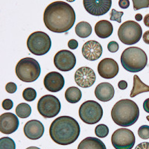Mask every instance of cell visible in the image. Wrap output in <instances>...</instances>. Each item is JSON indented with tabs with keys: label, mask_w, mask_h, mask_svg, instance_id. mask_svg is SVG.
I'll list each match as a JSON object with an SVG mask.
<instances>
[{
	"label": "cell",
	"mask_w": 149,
	"mask_h": 149,
	"mask_svg": "<svg viewBox=\"0 0 149 149\" xmlns=\"http://www.w3.org/2000/svg\"><path fill=\"white\" fill-rule=\"evenodd\" d=\"M76 14L71 5L63 1L49 4L44 10L43 22L53 32L62 33L71 29L76 21Z\"/></svg>",
	"instance_id": "1"
},
{
	"label": "cell",
	"mask_w": 149,
	"mask_h": 149,
	"mask_svg": "<svg viewBox=\"0 0 149 149\" xmlns=\"http://www.w3.org/2000/svg\"><path fill=\"white\" fill-rule=\"evenodd\" d=\"M80 133L79 123L71 116H61L51 123L49 135L54 142L62 146L73 143Z\"/></svg>",
	"instance_id": "2"
},
{
	"label": "cell",
	"mask_w": 149,
	"mask_h": 149,
	"mask_svg": "<svg viewBox=\"0 0 149 149\" xmlns=\"http://www.w3.org/2000/svg\"><path fill=\"white\" fill-rule=\"evenodd\" d=\"M114 123L122 127L134 125L139 116V109L136 103L130 99H122L116 103L111 111Z\"/></svg>",
	"instance_id": "3"
},
{
	"label": "cell",
	"mask_w": 149,
	"mask_h": 149,
	"mask_svg": "<svg viewBox=\"0 0 149 149\" xmlns=\"http://www.w3.org/2000/svg\"><path fill=\"white\" fill-rule=\"evenodd\" d=\"M148 62L146 53L141 48L131 47L126 49L121 56V63L125 70L136 73L146 67Z\"/></svg>",
	"instance_id": "4"
},
{
	"label": "cell",
	"mask_w": 149,
	"mask_h": 149,
	"mask_svg": "<svg viewBox=\"0 0 149 149\" xmlns=\"http://www.w3.org/2000/svg\"><path fill=\"white\" fill-rule=\"evenodd\" d=\"M41 72V67L38 62L31 57L22 58L15 67V73L18 78L26 83L36 81Z\"/></svg>",
	"instance_id": "5"
},
{
	"label": "cell",
	"mask_w": 149,
	"mask_h": 149,
	"mask_svg": "<svg viewBox=\"0 0 149 149\" xmlns=\"http://www.w3.org/2000/svg\"><path fill=\"white\" fill-rule=\"evenodd\" d=\"M141 26L134 21H127L120 25L118 30V36L122 43L132 45L137 43L142 37Z\"/></svg>",
	"instance_id": "6"
},
{
	"label": "cell",
	"mask_w": 149,
	"mask_h": 149,
	"mask_svg": "<svg viewBox=\"0 0 149 149\" xmlns=\"http://www.w3.org/2000/svg\"><path fill=\"white\" fill-rule=\"evenodd\" d=\"M27 45L29 50L33 54L42 56L50 50L51 39L49 35L44 32H35L28 37Z\"/></svg>",
	"instance_id": "7"
},
{
	"label": "cell",
	"mask_w": 149,
	"mask_h": 149,
	"mask_svg": "<svg viewBox=\"0 0 149 149\" xmlns=\"http://www.w3.org/2000/svg\"><path fill=\"white\" fill-rule=\"evenodd\" d=\"M79 116L84 123L94 125L99 122L103 116V109L97 102L88 100L81 104L79 109Z\"/></svg>",
	"instance_id": "8"
},
{
	"label": "cell",
	"mask_w": 149,
	"mask_h": 149,
	"mask_svg": "<svg viewBox=\"0 0 149 149\" xmlns=\"http://www.w3.org/2000/svg\"><path fill=\"white\" fill-rule=\"evenodd\" d=\"M61 109L59 100L52 95H43L37 103V110L46 118H54L59 114Z\"/></svg>",
	"instance_id": "9"
},
{
	"label": "cell",
	"mask_w": 149,
	"mask_h": 149,
	"mask_svg": "<svg viewBox=\"0 0 149 149\" xmlns=\"http://www.w3.org/2000/svg\"><path fill=\"white\" fill-rule=\"evenodd\" d=\"M112 144L116 149H132L135 145L134 133L126 128L116 130L112 135Z\"/></svg>",
	"instance_id": "10"
},
{
	"label": "cell",
	"mask_w": 149,
	"mask_h": 149,
	"mask_svg": "<svg viewBox=\"0 0 149 149\" xmlns=\"http://www.w3.org/2000/svg\"><path fill=\"white\" fill-rule=\"evenodd\" d=\"M54 63L60 71H69L73 69L76 65V56L71 51L66 49L61 50L55 55Z\"/></svg>",
	"instance_id": "11"
},
{
	"label": "cell",
	"mask_w": 149,
	"mask_h": 149,
	"mask_svg": "<svg viewBox=\"0 0 149 149\" xmlns=\"http://www.w3.org/2000/svg\"><path fill=\"white\" fill-rule=\"evenodd\" d=\"M84 7L88 13L94 16H101L108 12L112 5L111 0L83 1Z\"/></svg>",
	"instance_id": "12"
},
{
	"label": "cell",
	"mask_w": 149,
	"mask_h": 149,
	"mask_svg": "<svg viewBox=\"0 0 149 149\" xmlns=\"http://www.w3.org/2000/svg\"><path fill=\"white\" fill-rule=\"evenodd\" d=\"M95 80V73L88 67L80 68L74 74V81L76 84L83 88H88L92 86Z\"/></svg>",
	"instance_id": "13"
},
{
	"label": "cell",
	"mask_w": 149,
	"mask_h": 149,
	"mask_svg": "<svg viewBox=\"0 0 149 149\" xmlns=\"http://www.w3.org/2000/svg\"><path fill=\"white\" fill-rule=\"evenodd\" d=\"M97 71L99 75L102 78L112 79L118 73V64L112 58H104L99 62Z\"/></svg>",
	"instance_id": "14"
},
{
	"label": "cell",
	"mask_w": 149,
	"mask_h": 149,
	"mask_svg": "<svg viewBox=\"0 0 149 149\" xmlns=\"http://www.w3.org/2000/svg\"><path fill=\"white\" fill-rule=\"evenodd\" d=\"M44 86L49 91L59 92L63 89L65 84L64 77L56 71L50 72L46 75L43 80Z\"/></svg>",
	"instance_id": "15"
},
{
	"label": "cell",
	"mask_w": 149,
	"mask_h": 149,
	"mask_svg": "<svg viewBox=\"0 0 149 149\" xmlns=\"http://www.w3.org/2000/svg\"><path fill=\"white\" fill-rule=\"evenodd\" d=\"M19 121L15 114L7 112L0 116V131L5 134L15 132L19 127Z\"/></svg>",
	"instance_id": "16"
},
{
	"label": "cell",
	"mask_w": 149,
	"mask_h": 149,
	"mask_svg": "<svg viewBox=\"0 0 149 149\" xmlns=\"http://www.w3.org/2000/svg\"><path fill=\"white\" fill-rule=\"evenodd\" d=\"M81 51L83 56L86 59L94 61L101 56L102 48L98 42L94 40H90L84 44Z\"/></svg>",
	"instance_id": "17"
},
{
	"label": "cell",
	"mask_w": 149,
	"mask_h": 149,
	"mask_svg": "<svg viewBox=\"0 0 149 149\" xmlns=\"http://www.w3.org/2000/svg\"><path fill=\"white\" fill-rule=\"evenodd\" d=\"M23 132L26 137L29 139H38L44 134V126L38 120H30L25 125Z\"/></svg>",
	"instance_id": "18"
},
{
	"label": "cell",
	"mask_w": 149,
	"mask_h": 149,
	"mask_svg": "<svg viewBox=\"0 0 149 149\" xmlns=\"http://www.w3.org/2000/svg\"><path fill=\"white\" fill-rule=\"evenodd\" d=\"M115 94L113 86L109 83L99 84L95 90V95L97 99L100 101L106 102L111 100Z\"/></svg>",
	"instance_id": "19"
},
{
	"label": "cell",
	"mask_w": 149,
	"mask_h": 149,
	"mask_svg": "<svg viewBox=\"0 0 149 149\" xmlns=\"http://www.w3.org/2000/svg\"><path fill=\"white\" fill-rule=\"evenodd\" d=\"M113 31V25L107 20L99 21L95 24V32L97 36L101 38H107L109 37Z\"/></svg>",
	"instance_id": "20"
},
{
	"label": "cell",
	"mask_w": 149,
	"mask_h": 149,
	"mask_svg": "<svg viewBox=\"0 0 149 149\" xmlns=\"http://www.w3.org/2000/svg\"><path fill=\"white\" fill-rule=\"evenodd\" d=\"M77 149H106V147L104 143L99 139L87 137L80 143Z\"/></svg>",
	"instance_id": "21"
},
{
	"label": "cell",
	"mask_w": 149,
	"mask_h": 149,
	"mask_svg": "<svg viewBox=\"0 0 149 149\" xmlns=\"http://www.w3.org/2000/svg\"><path fill=\"white\" fill-rule=\"evenodd\" d=\"M133 87L130 92V97H134L140 93L149 92V86L144 84L137 75H134Z\"/></svg>",
	"instance_id": "22"
},
{
	"label": "cell",
	"mask_w": 149,
	"mask_h": 149,
	"mask_svg": "<svg viewBox=\"0 0 149 149\" xmlns=\"http://www.w3.org/2000/svg\"><path fill=\"white\" fill-rule=\"evenodd\" d=\"M82 97L81 91L78 88L74 86L69 87L65 92V97L68 102L76 104L81 100Z\"/></svg>",
	"instance_id": "23"
},
{
	"label": "cell",
	"mask_w": 149,
	"mask_h": 149,
	"mask_svg": "<svg viewBox=\"0 0 149 149\" xmlns=\"http://www.w3.org/2000/svg\"><path fill=\"white\" fill-rule=\"evenodd\" d=\"M92 29L90 23L86 22H81L75 27V32L77 36L82 38L88 37L92 33Z\"/></svg>",
	"instance_id": "24"
},
{
	"label": "cell",
	"mask_w": 149,
	"mask_h": 149,
	"mask_svg": "<svg viewBox=\"0 0 149 149\" xmlns=\"http://www.w3.org/2000/svg\"><path fill=\"white\" fill-rule=\"evenodd\" d=\"M31 108L29 104L22 102L19 104L15 109V113L19 118H26L31 114Z\"/></svg>",
	"instance_id": "25"
},
{
	"label": "cell",
	"mask_w": 149,
	"mask_h": 149,
	"mask_svg": "<svg viewBox=\"0 0 149 149\" xmlns=\"http://www.w3.org/2000/svg\"><path fill=\"white\" fill-rule=\"evenodd\" d=\"M0 149H15V142L10 137H1L0 139Z\"/></svg>",
	"instance_id": "26"
},
{
	"label": "cell",
	"mask_w": 149,
	"mask_h": 149,
	"mask_svg": "<svg viewBox=\"0 0 149 149\" xmlns=\"http://www.w3.org/2000/svg\"><path fill=\"white\" fill-rule=\"evenodd\" d=\"M36 91L32 88H27L22 92V97L26 101H33L36 98Z\"/></svg>",
	"instance_id": "27"
},
{
	"label": "cell",
	"mask_w": 149,
	"mask_h": 149,
	"mask_svg": "<svg viewBox=\"0 0 149 149\" xmlns=\"http://www.w3.org/2000/svg\"><path fill=\"white\" fill-rule=\"evenodd\" d=\"M95 133L97 136L100 138H104L108 135L109 129L107 125L104 124L98 125L95 127Z\"/></svg>",
	"instance_id": "28"
},
{
	"label": "cell",
	"mask_w": 149,
	"mask_h": 149,
	"mask_svg": "<svg viewBox=\"0 0 149 149\" xmlns=\"http://www.w3.org/2000/svg\"><path fill=\"white\" fill-rule=\"evenodd\" d=\"M132 2L135 11L149 8V0H132Z\"/></svg>",
	"instance_id": "29"
},
{
	"label": "cell",
	"mask_w": 149,
	"mask_h": 149,
	"mask_svg": "<svg viewBox=\"0 0 149 149\" xmlns=\"http://www.w3.org/2000/svg\"><path fill=\"white\" fill-rule=\"evenodd\" d=\"M138 135L143 139H149V126L147 125L141 126L138 130Z\"/></svg>",
	"instance_id": "30"
},
{
	"label": "cell",
	"mask_w": 149,
	"mask_h": 149,
	"mask_svg": "<svg viewBox=\"0 0 149 149\" xmlns=\"http://www.w3.org/2000/svg\"><path fill=\"white\" fill-rule=\"evenodd\" d=\"M123 15V12L118 11L115 9H112L111 13L110 20L111 21H116L118 23H121L122 21L121 18Z\"/></svg>",
	"instance_id": "31"
},
{
	"label": "cell",
	"mask_w": 149,
	"mask_h": 149,
	"mask_svg": "<svg viewBox=\"0 0 149 149\" xmlns=\"http://www.w3.org/2000/svg\"><path fill=\"white\" fill-rule=\"evenodd\" d=\"M107 48L110 52L115 53L118 50L119 45L115 41H111L108 44Z\"/></svg>",
	"instance_id": "32"
},
{
	"label": "cell",
	"mask_w": 149,
	"mask_h": 149,
	"mask_svg": "<svg viewBox=\"0 0 149 149\" xmlns=\"http://www.w3.org/2000/svg\"><path fill=\"white\" fill-rule=\"evenodd\" d=\"M17 85L15 83L13 82H9L5 86V89L7 92L10 94L15 93L17 91Z\"/></svg>",
	"instance_id": "33"
},
{
	"label": "cell",
	"mask_w": 149,
	"mask_h": 149,
	"mask_svg": "<svg viewBox=\"0 0 149 149\" xmlns=\"http://www.w3.org/2000/svg\"><path fill=\"white\" fill-rule=\"evenodd\" d=\"M13 101L10 99H5L2 102V108L6 111L11 109L13 108Z\"/></svg>",
	"instance_id": "34"
},
{
	"label": "cell",
	"mask_w": 149,
	"mask_h": 149,
	"mask_svg": "<svg viewBox=\"0 0 149 149\" xmlns=\"http://www.w3.org/2000/svg\"><path fill=\"white\" fill-rule=\"evenodd\" d=\"M68 47L70 49L74 50L75 49H77L78 46V42L76 40L71 39L70 40L68 43Z\"/></svg>",
	"instance_id": "35"
},
{
	"label": "cell",
	"mask_w": 149,
	"mask_h": 149,
	"mask_svg": "<svg viewBox=\"0 0 149 149\" xmlns=\"http://www.w3.org/2000/svg\"><path fill=\"white\" fill-rule=\"evenodd\" d=\"M119 7L123 9H126L130 6V1L128 0H120L118 2Z\"/></svg>",
	"instance_id": "36"
},
{
	"label": "cell",
	"mask_w": 149,
	"mask_h": 149,
	"mask_svg": "<svg viewBox=\"0 0 149 149\" xmlns=\"http://www.w3.org/2000/svg\"><path fill=\"white\" fill-rule=\"evenodd\" d=\"M135 149H149V142H143L136 146Z\"/></svg>",
	"instance_id": "37"
},
{
	"label": "cell",
	"mask_w": 149,
	"mask_h": 149,
	"mask_svg": "<svg viewBox=\"0 0 149 149\" xmlns=\"http://www.w3.org/2000/svg\"><path fill=\"white\" fill-rule=\"evenodd\" d=\"M127 86H128V84L125 81H119L118 84V87L120 90H125L126 88H127Z\"/></svg>",
	"instance_id": "38"
},
{
	"label": "cell",
	"mask_w": 149,
	"mask_h": 149,
	"mask_svg": "<svg viewBox=\"0 0 149 149\" xmlns=\"http://www.w3.org/2000/svg\"><path fill=\"white\" fill-rule=\"evenodd\" d=\"M143 108L145 111L149 113V98L144 101L143 104Z\"/></svg>",
	"instance_id": "39"
},
{
	"label": "cell",
	"mask_w": 149,
	"mask_h": 149,
	"mask_svg": "<svg viewBox=\"0 0 149 149\" xmlns=\"http://www.w3.org/2000/svg\"><path fill=\"white\" fill-rule=\"evenodd\" d=\"M143 39L145 43L149 44V30L144 32L143 36Z\"/></svg>",
	"instance_id": "40"
},
{
	"label": "cell",
	"mask_w": 149,
	"mask_h": 149,
	"mask_svg": "<svg viewBox=\"0 0 149 149\" xmlns=\"http://www.w3.org/2000/svg\"><path fill=\"white\" fill-rule=\"evenodd\" d=\"M143 23L146 27L149 28V14H147L143 19Z\"/></svg>",
	"instance_id": "41"
},
{
	"label": "cell",
	"mask_w": 149,
	"mask_h": 149,
	"mask_svg": "<svg viewBox=\"0 0 149 149\" xmlns=\"http://www.w3.org/2000/svg\"><path fill=\"white\" fill-rule=\"evenodd\" d=\"M135 18L136 21H138V22H140V21H142L143 19V16L141 14H137L135 15Z\"/></svg>",
	"instance_id": "42"
},
{
	"label": "cell",
	"mask_w": 149,
	"mask_h": 149,
	"mask_svg": "<svg viewBox=\"0 0 149 149\" xmlns=\"http://www.w3.org/2000/svg\"><path fill=\"white\" fill-rule=\"evenodd\" d=\"M26 149H41L40 148L37 147L35 146H31L28 148H26Z\"/></svg>",
	"instance_id": "43"
},
{
	"label": "cell",
	"mask_w": 149,
	"mask_h": 149,
	"mask_svg": "<svg viewBox=\"0 0 149 149\" xmlns=\"http://www.w3.org/2000/svg\"><path fill=\"white\" fill-rule=\"evenodd\" d=\"M146 119H147L148 121L149 122V116H146Z\"/></svg>",
	"instance_id": "44"
}]
</instances>
